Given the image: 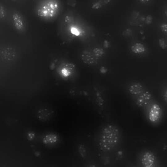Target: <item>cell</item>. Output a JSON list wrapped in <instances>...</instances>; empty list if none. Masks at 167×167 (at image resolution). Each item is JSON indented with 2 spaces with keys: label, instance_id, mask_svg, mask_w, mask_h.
Returning a JSON list of instances; mask_svg holds the SVG:
<instances>
[{
  "label": "cell",
  "instance_id": "cell-15",
  "mask_svg": "<svg viewBox=\"0 0 167 167\" xmlns=\"http://www.w3.org/2000/svg\"><path fill=\"white\" fill-rule=\"evenodd\" d=\"M161 29L163 31L165 34H167V24H163L161 26Z\"/></svg>",
  "mask_w": 167,
  "mask_h": 167
},
{
  "label": "cell",
  "instance_id": "cell-13",
  "mask_svg": "<svg viewBox=\"0 0 167 167\" xmlns=\"http://www.w3.org/2000/svg\"><path fill=\"white\" fill-rule=\"evenodd\" d=\"M79 152L80 154V155L82 156L83 158H85L86 155V148L84 147V146L83 144H80L79 146Z\"/></svg>",
  "mask_w": 167,
  "mask_h": 167
},
{
  "label": "cell",
  "instance_id": "cell-8",
  "mask_svg": "<svg viewBox=\"0 0 167 167\" xmlns=\"http://www.w3.org/2000/svg\"><path fill=\"white\" fill-rule=\"evenodd\" d=\"M128 90L132 95H137L142 92L144 90V88L139 83H134L130 86Z\"/></svg>",
  "mask_w": 167,
  "mask_h": 167
},
{
  "label": "cell",
  "instance_id": "cell-6",
  "mask_svg": "<svg viewBox=\"0 0 167 167\" xmlns=\"http://www.w3.org/2000/svg\"><path fill=\"white\" fill-rule=\"evenodd\" d=\"M13 19L16 29L18 30H23L25 26V23H24L22 16L18 13H14L13 15Z\"/></svg>",
  "mask_w": 167,
  "mask_h": 167
},
{
  "label": "cell",
  "instance_id": "cell-12",
  "mask_svg": "<svg viewBox=\"0 0 167 167\" xmlns=\"http://www.w3.org/2000/svg\"><path fill=\"white\" fill-rule=\"evenodd\" d=\"M94 55L97 58H100V57L104 55V51L101 48H95L94 50H93Z\"/></svg>",
  "mask_w": 167,
  "mask_h": 167
},
{
  "label": "cell",
  "instance_id": "cell-3",
  "mask_svg": "<svg viewBox=\"0 0 167 167\" xmlns=\"http://www.w3.org/2000/svg\"><path fill=\"white\" fill-rule=\"evenodd\" d=\"M161 116V108L158 104H153L149 112V119L152 123H155Z\"/></svg>",
  "mask_w": 167,
  "mask_h": 167
},
{
  "label": "cell",
  "instance_id": "cell-18",
  "mask_svg": "<svg viewBox=\"0 0 167 167\" xmlns=\"http://www.w3.org/2000/svg\"><path fill=\"white\" fill-rule=\"evenodd\" d=\"M110 1H111V0H103V2H104V4L107 3H108V2H109Z\"/></svg>",
  "mask_w": 167,
  "mask_h": 167
},
{
  "label": "cell",
  "instance_id": "cell-16",
  "mask_svg": "<svg viewBox=\"0 0 167 167\" xmlns=\"http://www.w3.org/2000/svg\"><path fill=\"white\" fill-rule=\"evenodd\" d=\"M164 98L167 103V89L166 90L165 92V94H164Z\"/></svg>",
  "mask_w": 167,
  "mask_h": 167
},
{
  "label": "cell",
  "instance_id": "cell-9",
  "mask_svg": "<svg viewBox=\"0 0 167 167\" xmlns=\"http://www.w3.org/2000/svg\"><path fill=\"white\" fill-rule=\"evenodd\" d=\"M58 138L56 135V134H48V135H46L44 138L43 142H44V143L46 144H53L58 141Z\"/></svg>",
  "mask_w": 167,
  "mask_h": 167
},
{
  "label": "cell",
  "instance_id": "cell-1",
  "mask_svg": "<svg viewBox=\"0 0 167 167\" xmlns=\"http://www.w3.org/2000/svg\"><path fill=\"white\" fill-rule=\"evenodd\" d=\"M119 130L116 126L108 125L102 130L99 139V146L104 152L112 149L119 140Z\"/></svg>",
  "mask_w": 167,
  "mask_h": 167
},
{
  "label": "cell",
  "instance_id": "cell-5",
  "mask_svg": "<svg viewBox=\"0 0 167 167\" xmlns=\"http://www.w3.org/2000/svg\"><path fill=\"white\" fill-rule=\"evenodd\" d=\"M154 160V155L150 152H146L144 154L143 157L142 158V164L145 167H151L153 166Z\"/></svg>",
  "mask_w": 167,
  "mask_h": 167
},
{
  "label": "cell",
  "instance_id": "cell-4",
  "mask_svg": "<svg viewBox=\"0 0 167 167\" xmlns=\"http://www.w3.org/2000/svg\"><path fill=\"white\" fill-rule=\"evenodd\" d=\"M152 95L148 91H146L144 93H142L140 96L138 97L136 101V104L140 107L144 106L147 105L150 100H151Z\"/></svg>",
  "mask_w": 167,
  "mask_h": 167
},
{
  "label": "cell",
  "instance_id": "cell-11",
  "mask_svg": "<svg viewBox=\"0 0 167 167\" xmlns=\"http://www.w3.org/2000/svg\"><path fill=\"white\" fill-rule=\"evenodd\" d=\"M44 112V110L38 111V119L42 121H46L50 119L49 118V111H48L47 110H45V113Z\"/></svg>",
  "mask_w": 167,
  "mask_h": 167
},
{
  "label": "cell",
  "instance_id": "cell-7",
  "mask_svg": "<svg viewBox=\"0 0 167 167\" xmlns=\"http://www.w3.org/2000/svg\"><path fill=\"white\" fill-rule=\"evenodd\" d=\"M82 59L84 63L89 65L94 64L96 63V58L94 56L88 51H84L82 52Z\"/></svg>",
  "mask_w": 167,
  "mask_h": 167
},
{
  "label": "cell",
  "instance_id": "cell-19",
  "mask_svg": "<svg viewBox=\"0 0 167 167\" xmlns=\"http://www.w3.org/2000/svg\"><path fill=\"white\" fill-rule=\"evenodd\" d=\"M165 14H166V17H167V8H166V11H165Z\"/></svg>",
  "mask_w": 167,
  "mask_h": 167
},
{
  "label": "cell",
  "instance_id": "cell-2",
  "mask_svg": "<svg viewBox=\"0 0 167 167\" xmlns=\"http://www.w3.org/2000/svg\"><path fill=\"white\" fill-rule=\"evenodd\" d=\"M16 57V51L14 48L9 46L2 47L1 49V58L5 62H11Z\"/></svg>",
  "mask_w": 167,
  "mask_h": 167
},
{
  "label": "cell",
  "instance_id": "cell-14",
  "mask_svg": "<svg viewBox=\"0 0 167 167\" xmlns=\"http://www.w3.org/2000/svg\"><path fill=\"white\" fill-rule=\"evenodd\" d=\"M0 10H1V19H3L4 17H5V10H4V8L3 6H1V7H0Z\"/></svg>",
  "mask_w": 167,
  "mask_h": 167
},
{
  "label": "cell",
  "instance_id": "cell-17",
  "mask_svg": "<svg viewBox=\"0 0 167 167\" xmlns=\"http://www.w3.org/2000/svg\"><path fill=\"white\" fill-rule=\"evenodd\" d=\"M139 1L142 3H148L150 0H139Z\"/></svg>",
  "mask_w": 167,
  "mask_h": 167
},
{
  "label": "cell",
  "instance_id": "cell-10",
  "mask_svg": "<svg viewBox=\"0 0 167 167\" xmlns=\"http://www.w3.org/2000/svg\"><path fill=\"white\" fill-rule=\"evenodd\" d=\"M131 50L135 54H140V53H142L145 51V48L142 44L137 43L133 45L131 47Z\"/></svg>",
  "mask_w": 167,
  "mask_h": 167
}]
</instances>
